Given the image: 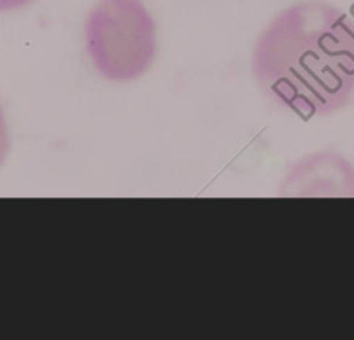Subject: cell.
Returning <instances> with one entry per match:
<instances>
[{
	"label": "cell",
	"mask_w": 354,
	"mask_h": 340,
	"mask_svg": "<svg viewBox=\"0 0 354 340\" xmlns=\"http://www.w3.org/2000/svg\"><path fill=\"white\" fill-rule=\"evenodd\" d=\"M283 196H354V167L333 151H322L290 167L280 186Z\"/></svg>",
	"instance_id": "cell-3"
},
{
	"label": "cell",
	"mask_w": 354,
	"mask_h": 340,
	"mask_svg": "<svg viewBox=\"0 0 354 340\" xmlns=\"http://www.w3.org/2000/svg\"><path fill=\"white\" fill-rule=\"evenodd\" d=\"M85 47L101 77L132 82L155 61V19L142 0H100L85 19Z\"/></svg>",
	"instance_id": "cell-2"
},
{
	"label": "cell",
	"mask_w": 354,
	"mask_h": 340,
	"mask_svg": "<svg viewBox=\"0 0 354 340\" xmlns=\"http://www.w3.org/2000/svg\"><path fill=\"white\" fill-rule=\"evenodd\" d=\"M33 0H0V12H11L26 8Z\"/></svg>",
	"instance_id": "cell-5"
},
{
	"label": "cell",
	"mask_w": 354,
	"mask_h": 340,
	"mask_svg": "<svg viewBox=\"0 0 354 340\" xmlns=\"http://www.w3.org/2000/svg\"><path fill=\"white\" fill-rule=\"evenodd\" d=\"M252 71L264 94L302 115L328 117L354 94V21L308 0L283 9L257 39Z\"/></svg>",
	"instance_id": "cell-1"
},
{
	"label": "cell",
	"mask_w": 354,
	"mask_h": 340,
	"mask_svg": "<svg viewBox=\"0 0 354 340\" xmlns=\"http://www.w3.org/2000/svg\"><path fill=\"white\" fill-rule=\"evenodd\" d=\"M9 146H11V141H9L8 122H6L4 110H2V106H0V165L4 163L6 156H8Z\"/></svg>",
	"instance_id": "cell-4"
}]
</instances>
